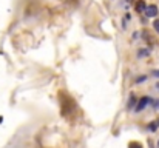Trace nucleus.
<instances>
[{
	"instance_id": "obj_6",
	"label": "nucleus",
	"mask_w": 159,
	"mask_h": 148,
	"mask_svg": "<svg viewBox=\"0 0 159 148\" xmlns=\"http://www.w3.org/2000/svg\"><path fill=\"white\" fill-rule=\"evenodd\" d=\"M148 52H150L148 49H141V51L138 52V56H139V57H144V56H148Z\"/></svg>"
},
{
	"instance_id": "obj_3",
	"label": "nucleus",
	"mask_w": 159,
	"mask_h": 148,
	"mask_svg": "<svg viewBox=\"0 0 159 148\" xmlns=\"http://www.w3.org/2000/svg\"><path fill=\"white\" fill-rule=\"evenodd\" d=\"M145 6H147V5H145V2H142V0H141V2H138V3H136V11H138V12H144Z\"/></svg>"
},
{
	"instance_id": "obj_4",
	"label": "nucleus",
	"mask_w": 159,
	"mask_h": 148,
	"mask_svg": "<svg viewBox=\"0 0 159 148\" xmlns=\"http://www.w3.org/2000/svg\"><path fill=\"white\" fill-rule=\"evenodd\" d=\"M134 105H136V97H134V96H131V97H130V102H128V110H131Z\"/></svg>"
},
{
	"instance_id": "obj_5",
	"label": "nucleus",
	"mask_w": 159,
	"mask_h": 148,
	"mask_svg": "<svg viewBox=\"0 0 159 148\" xmlns=\"http://www.w3.org/2000/svg\"><path fill=\"white\" fill-rule=\"evenodd\" d=\"M158 127H159V122H153L152 125H148V130H150V131H155Z\"/></svg>"
},
{
	"instance_id": "obj_2",
	"label": "nucleus",
	"mask_w": 159,
	"mask_h": 148,
	"mask_svg": "<svg viewBox=\"0 0 159 148\" xmlns=\"http://www.w3.org/2000/svg\"><path fill=\"white\" fill-rule=\"evenodd\" d=\"M150 103V97H142L141 100H139V103L136 105V113H139V111H142L147 105Z\"/></svg>"
},
{
	"instance_id": "obj_11",
	"label": "nucleus",
	"mask_w": 159,
	"mask_h": 148,
	"mask_svg": "<svg viewBox=\"0 0 159 148\" xmlns=\"http://www.w3.org/2000/svg\"><path fill=\"white\" fill-rule=\"evenodd\" d=\"M156 88H158V90H159V83H156Z\"/></svg>"
},
{
	"instance_id": "obj_9",
	"label": "nucleus",
	"mask_w": 159,
	"mask_h": 148,
	"mask_svg": "<svg viewBox=\"0 0 159 148\" xmlns=\"http://www.w3.org/2000/svg\"><path fill=\"white\" fill-rule=\"evenodd\" d=\"M130 148H141V145H139V144H131Z\"/></svg>"
},
{
	"instance_id": "obj_1",
	"label": "nucleus",
	"mask_w": 159,
	"mask_h": 148,
	"mask_svg": "<svg viewBox=\"0 0 159 148\" xmlns=\"http://www.w3.org/2000/svg\"><path fill=\"white\" fill-rule=\"evenodd\" d=\"M144 12H145L147 17H156L158 16V6L156 5H148V6H145Z\"/></svg>"
},
{
	"instance_id": "obj_10",
	"label": "nucleus",
	"mask_w": 159,
	"mask_h": 148,
	"mask_svg": "<svg viewBox=\"0 0 159 148\" xmlns=\"http://www.w3.org/2000/svg\"><path fill=\"white\" fill-rule=\"evenodd\" d=\"M153 76H156V77H159V70H158V71H153Z\"/></svg>"
},
{
	"instance_id": "obj_7",
	"label": "nucleus",
	"mask_w": 159,
	"mask_h": 148,
	"mask_svg": "<svg viewBox=\"0 0 159 148\" xmlns=\"http://www.w3.org/2000/svg\"><path fill=\"white\" fill-rule=\"evenodd\" d=\"M153 26H155V31L159 34V20H155V23H153Z\"/></svg>"
},
{
	"instance_id": "obj_8",
	"label": "nucleus",
	"mask_w": 159,
	"mask_h": 148,
	"mask_svg": "<svg viewBox=\"0 0 159 148\" xmlns=\"http://www.w3.org/2000/svg\"><path fill=\"white\" fill-rule=\"evenodd\" d=\"M142 80H145V76H142V77H138V79H136V82H138V83H139V82H142Z\"/></svg>"
}]
</instances>
